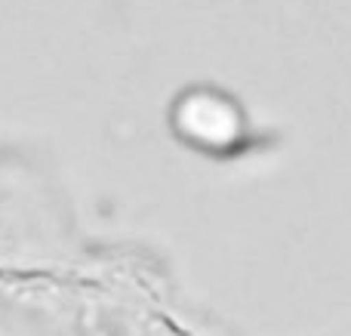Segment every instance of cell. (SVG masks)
<instances>
[{"mask_svg":"<svg viewBox=\"0 0 351 336\" xmlns=\"http://www.w3.org/2000/svg\"><path fill=\"white\" fill-rule=\"evenodd\" d=\"M49 293L0 263V336H62Z\"/></svg>","mask_w":351,"mask_h":336,"instance_id":"1","label":"cell"}]
</instances>
